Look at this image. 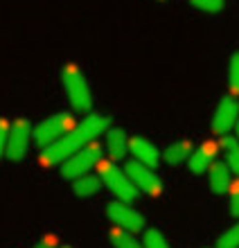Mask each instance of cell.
<instances>
[{
  "instance_id": "7c38bea8",
  "label": "cell",
  "mask_w": 239,
  "mask_h": 248,
  "mask_svg": "<svg viewBox=\"0 0 239 248\" xmlns=\"http://www.w3.org/2000/svg\"><path fill=\"white\" fill-rule=\"evenodd\" d=\"M217 160V144L212 142H203L199 149H194V154L190 156L188 167L192 174H206Z\"/></svg>"
},
{
  "instance_id": "44dd1931",
  "label": "cell",
  "mask_w": 239,
  "mask_h": 248,
  "mask_svg": "<svg viewBox=\"0 0 239 248\" xmlns=\"http://www.w3.org/2000/svg\"><path fill=\"white\" fill-rule=\"evenodd\" d=\"M190 5L203 14H219L226 5V0H190Z\"/></svg>"
},
{
  "instance_id": "8992f818",
  "label": "cell",
  "mask_w": 239,
  "mask_h": 248,
  "mask_svg": "<svg viewBox=\"0 0 239 248\" xmlns=\"http://www.w3.org/2000/svg\"><path fill=\"white\" fill-rule=\"evenodd\" d=\"M34 142V126L27 122L25 118L14 120V124L9 126V136H7V154L5 156L12 163H20L25 158L30 144Z\"/></svg>"
},
{
  "instance_id": "7a4b0ae2",
  "label": "cell",
  "mask_w": 239,
  "mask_h": 248,
  "mask_svg": "<svg viewBox=\"0 0 239 248\" xmlns=\"http://www.w3.org/2000/svg\"><path fill=\"white\" fill-rule=\"evenodd\" d=\"M61 84H64L65 97L70 102L72 111L77 113H88L93 108V91L86 77L81 75L77 63H64L61 68Z\"/></svg>"
},
{
  "instance_id": "30bf717a",
  "label": "cell",
  "mask_w": 239,
  "mask_h": 248,
  "mask_svg": "<svg viewBox=\"0 0 239 248\" xmlns=\"http://www.w3.org/2000/svg\"><path fill=\"white\" fill-rule=\"evenodd\" d=\"M129 151L133 154V160L147 165V167H151V170L160 163V158H162V154L158 151V147H156L154 142H149L147 138H143V136L129 138Z\"/></svg>"
},
{
  "instance_id": "52a82bcc",
  "label": "cell",
  "mask_w": 239,
  "mask_h": 248,
  "mask_svg": "<svg viewBox=\"0 0 239 248\" xmlns=\"http://www.w3.org/2000/svg\"><path fill=\"white\" fill-rule=\"evenodd\" d=\"M127 176L131 178V183L136 185L138 192H144L149 196H160L162 194V181L151 167L138 163V160H129L124 165Z\"/></svg>"
},
{
  "instance_id": "ac0fdd59",
  "label": "cell",
  "mask_w": 239,
  "mask_h": 248,
  "mask_svg": "<svg viewBox=\"0 0 239 248\" xmlns=\"http://www.w3.org/2000/svg\"><path fill=\"white\" fill-rule=\"evenodd\" d=\"M228 86L233 95H239V52H233L228 61Z\"/></svg>"
},
{
  "instance_id": "9a60e30c",
  "label": "cell",
  "mask_w": 239,
  "mask_h": 248,
  "mask_svg": "<svg viewBox=\"0 0 239 248\" xmlns=\"http://www.w3.org/2000/svg\"><path fill=\"white\" fill-rule=\"evenodd\" d=\"M102 178L97 174H86V176L72 181V192L79 196V199H88V196H95L99 189H102Z\"/></svg>"
},
{
  "instance_id": "e0dca14e",
  "label": "cell",
  "mask_w": 239,
  "mask_h": 248,
  "mask_svg": "<svg viewBox=\"0 0 239 248\" xmlns=\"http://www.w3.org/2000/svg\"><path fill=\"white\" fill-rule=\"evenodd\" d=\"M111 244L115 248H144L143 242L133 237V232H127L122 228H111Z\"/></svg>"
},
{
  "instance_id": "5bb4252c",
  "label": "cell",
  "mask_w": 239,
  "mask_h": 248,
  "mask_svg": "<svg viewBox=\"0 0 239 248\" xmlns=\"http://www.w3.org/2000/svg\"><path fill=\"white\" fill-rule=\"evenodd\" d=\"M192 154H194L192 142H188V140H176V142H172L167 149H165L162 160L167 165H181V163H188Z\"/></svg>"
},
{
  "instance_id": "8fae6325",
  "label": "cell",
  "mask_w": 239,
  "mask_h": 248,
  "mask_svg": "<svg viewBox=\"0 0 239 248\" xmlns=\"http://www.w3.org/2000/svg\"><path fill=\"white\" fill-rule=\"evenodd\" d=\"M104 149L109 151V158L113 163H120L124 156H127V151H129V136L124 133V129H109L104 133Z\"/></svg>"
},
{
  "instance_id": "277c9868",
  "label": "cell",
  "mask_w": 239,
  "mask_h": 248,
  "mask_svg": "<svg viewBox=\"0 0 239 248\" xmlns=\"http://www.w3.org/2000/svg\"><path fill=\"white\" fill-rule=\"evenodd\" d=\"M97 167H99L102 183L115 194L117 201H124V203L136 201V196H138L136 185L131 183V178L127 176V171L117 167V163H113V160H102Z\"/></svg>"
},
{
  "instance_id": "2e32d148",
  "label": "cell",
  "mask_w": 239,
  "mask_h": 248,
  "mask_svg": "<svg viewBox=\"0 0 239 248\" xmlns=\"http://www.w3.org/2000/svg\"><path fill=\"white\" fill-rule=\"evenodd\" d=\"M221 149H223L226 165L230 167V171H235L239 176V140L235 136H223L221 138Z\"/></svg>"
},
{
  "instance_id": "603a6c76",
  "label": "cell",
  "mask_w": 239,
  "mask_h": 248,
  "mask_svg": "<svg viewBox=\"0 0 239 248\" xmlns=\"http://www.w3.org/2000/svg\"><path fill=\"white\" fill-rule=\"evenodd\" d=\"M7 136H9V122L0 118V158L7 154Z\"/></svg>"
},
{
  "instance_id": "d6986e66",
  "label": "cell",
  "mask_w": 239,
  "mask_h": 248,
  "mask_svg": "<svg viewBox=\"0 0 239 248\" xmlns=\"http://www.w3.org/2000/svg\"><path fill=\"white\" fill-rule=\"evenodd\" d=\"M143 246L144 248H172L169 246V242L165 239V235H162L160 230H156V228H149L147 232H144Z\"/></svg>"
},
{
  "instance_id": "cb8c5ba5",
  "label": "cell",
  "mask_w": 239,
  "mask_h": 248,
  "mask_svg": "<svg viewBox=\"0 0 239 248\" xmlns=\"http://www.w3.org/2000/svg\"><path fill=\"white\" fill-rule=\"evenodd\" d=\"M34 248H54V242L52 239H41V242L34 244Z\"/></svg>"
},
{
  "instance_id": "ba28073f",
  "label": "cell",
  "mask_w": 239,
  "mask_h": 248,
  "mask_svg": "<svg viewBox=\"0 0 239 248\" xmlns=\"http://www.w3.org/2000/svg\"><path fill=\"white\" fill-rule=\"evenodd\" d=\"M106 215H109L111 221L115 223V228H122L127 232H140V230H144V217L136 208H131V203H124L115 199L113 203H109Z\"/></svg>"
},
{
  "instance_id": "3957f363",
  "label": "cell",
  "mask_w": 239,
  "mask_h": 248,
  "mask_svg": "<svg viewBox=\"0 0 239 248\" xmlns=\"http://www.w3.org/2000/svg\"><path fill=\"white\" fill-rule=\"evenodd\" d=\"M104 160V147L99 142L86 144L81 151H77L75 156H70L61 165V178L64 181H77V178L86 176L88 171Z\"/></svg>"
},
{
  "instance_id": "5b68a950",
  "label": "cell",
  "mask_w": 239,
  "mask_h": 248,
  "mask_svg": "<svg viewBox=\"0 0 239 248\" xmlns=\"http://www.w3.org/2000/svg\"><path fill=\"white\" fill-rule=\"evenodd\" d=\"M77 124H75V115L72 113H54L50 118L41 120L36 126H34V142L39 144L41 149H46L50 144H54L57 140L70 133Z\"/></svg>"
},
{
  "instance_id": "6da1fadb",
  "label": "cell",
  "mask_w": 239,
  "mask_h": 248,
  "mask_svg": "<svg viewBox=\"0 0 239 248\" xmlns=\"http://www.w3.org/2000/svg\"><path fill=\"white\" fill-rule=\"evenodd\" d=\"M111 129V118L104 115V113H91L88 118H84L81 122L65 133L61 140H57L54 144L46 147L41 151V165L43 167H57V165H64L70 156H75L77 151H81L86 144L95 142V138L104 136L106 131Z\"/></svg>"
},
{
  "instance_id": "7402d4cb",
  "label": "cell",
  "mask_w": 239,
  "mask_h": 248,
  "mask_svg": "<svg viewBox=\"0 0 239 248\" xmlns=\"http://www.w3.org/2000/svg\"><path fill=\"white\" fill-rule=\"evenodd\" d=\"M228 203H230V215L239 219V178L228 189Z\"/></svg>"
},
{
  "instance_id": "4fadbf2b",
  "label": "cell",
  "mask_w": 239,
  "mask_h": 248,
  "mask_svg": "<svg viewBox=\"0 0 239 248\" xmlns=\"http://www.w3.org/2000/svg\"><path fill=\"white\" fill-rule=\"evenodd\" d=\"M207 185L212 194H226L233 181H230V167L223 160H214V165L207 170Z\"/></svg>"
},
{
  "instance_id": "484cf974",
  "label": "cell",
  "mask_w": 239,
  "mask_h": 248,
  "mask_svg": "<svg viewBox=\"0 0 239 248\" xmlns=\"http://www.w3.org/2000/svg\"><path fill=\"white\" fill-rule=\"evenodd\" d=\"M59 248H70V246H59Z\"/></svg>"
},
{
  "instance_id": "9c48e42d",
  "label": "cell",
  "mask_w": 239,
  "mask_h": 248,
  "mask_svg": "<svg viewBox=\"0 0 239 248\" xmlns=\"http://www.w3.org/2000/svg\"><path fill=\"white\" fill-rule=\"evenodd\" d=\"M237 122H239L237 99H235L233 95L221 97L217 108H214V115H212V131L219 133V136H228V133L237 126Z\"/></svg>"
},
{
  "instance_id": "d4e9b609",
  "label": "cell",
  "mask_w": 239,
  "mask_h": 248,
  "mask_svg": "<svg viewBox=\"0 0 239 248\" xmlns=\"http://www.w3.org/2000/svg\"><path fill=\"white\" fill-rule=\"evenodd\" d=\"M235 129H237V136H235V138H237V140H239V122H237V126H235Z\"/></svg>"
},
{
  "instance_id": "ffe728a7",
  "label": "cell",
  "mask_w": 239,
  "mask_h": 248,
  "mask_svg": "<svg viewBox=\"0 0 239 248\" xmlns=\"http://www.w3.org/2000/svg\"><path fill=\"white\" fill-rule=\"evenodd\" d=\"M217 248H239V223L233 226V228H228L217 239Z\"/></svg>"
}]
</instances>
